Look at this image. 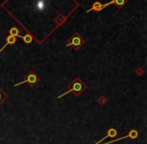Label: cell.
I'll use <instances>...</instances> for the list:
<instances>
[{"label": "cell", "instance_id": "cell-1", "mask_svg": "<svg viewBox=\"0 0 147 144\" xmlns=\"http://www.w3.org/2000/svg\"><path fill=\"white\" fill-rule=\"evenodd\" d=\"M85 90H86V85L83 83L82 80H81L80 78H76V79H74V81L69 84V88H67V91L65 92L63 94H61V95L57 96V99H61V98H63V96L67 95L69 93H74L77 97H79Z\"/></svg>", "mask_w": 147, "mask_h": 144}, {"label": "cell", "instance_id": "cell-2", "mask_svg": "<svg viewBox=\"0 0 147 144\" xmlns=\"http://www.w3.org/2000/svg\"><path fill=\"white\" fill-rule=\"evenodd\" d=\"M39 82V77L36 75V73L35 72H29L28 74L26 75V77L24 78V80L23 81H21V82H19L18 84H15L14 85V87H17V86H19V85H22V84H25V83H27L29 86H34L35 84H37Z\"/></svg>", "mask_w": 147, "mask_h": 144}, {"label": "cell", "instance_id": "cell-3", "mask_svg": "<svg viewBox=\"0 0 147 144\" xmlns=\"http://www.w3.org/2000/svg\"><path fill=\"white\" fill-rule=\"evenodd\" d=\"M85 43V41L80 37L79 33H74L73 37L69 39L67 47H74L76 49H79Z\"/></svg>", "mask_w": 147, "mask_h": 144}, {"label": "cell", "instance_id": "cell-4", "mask_svg": "<svg viewBox=\"0 0 147 144\" xmlns=\"http://www.w3.org/2000/svg\"><path fill=\"white\" fill-rule=\"evenodd\" d=\"M137 137H138V132H137L135 129H132L127 135L123 136V137H120V138H117V139H113V140H111V141L106 142V143H103V144H112V143H114V142L120 141V140L126 139V138H132V139H135V138H137Z\"/></svg>", "mask_w": 147, "mask_h": 144}, {"label": "cell", "instance_id": "cell-5", "mask_svg": "<svg viewBox=\"0 0 147 144\" xmlns=\"http://www.w3.org/2000/svg\"><path fill=\"white\" fill-rule=\"evenodd\" d=\"M117 135H118V131H117L115 128H110V129H108V131H107L106 136H105V137H103L101 140H99V141L97 142V143H95V144H100V143H102V142L104 141L105 139H107V138L116 137Z\"/></svg>", "mask_w": 147, "mask_h": 144}, {"label": "cell", "instance_id": "cell-6", "mask_svg": "<svg viewBox=\"0 0 147 144\" xmlns=\"http://www.w3.org/2000/svg\"><path fill=\"white\" fill-rule=\"evenodd\" d=\"M127 0H111L110 2L106 3V4H102V9L106 8L107 6H109V5H112V4H115L117 5L118 7H123L125 4H126Z\"/></svg>", "mask_w": 147, "mask_h": 144}, {"label": "cell", "instance_id": "cell-7", "mask_svg": "<svg viewBox=\"0 0 147 144\" xmlns=\"http://www.w3.org/2000/svg\"><path fill=\"white\" fill-rule=\"evenodd\" d=\"M16 43V37H12V35H8V37H6V39H5V45L2 47V49H0V53L3 51V49H5V47H7V45H14V43Z\"/></svg>", "mask_w": 147, "mask_h": 144}, {"label": "cell", "instance_id": "cell-8", "mask_svg": "<svg viewBox=\"0 0 147 144\" xmlns=\"http://www.w3.org/2000/svg\"><path fill=\"white\" fill-rule=\"evenodd\" d=\"M101 10H102V4H101L100 2H95L92 8L88 10V12H90V11H96V12H98V11H101Z\"/></svg>", "mask_w": 147, "mask_h": 144}, {"label": "cell", "instance_id": "cell-9", "mask_svg": "<svg viewBox=\"0 0 147 144\" xmlns=\"http://www.w3.org/2000/svg\"><path fill=\"white\" fill-rule=\"evenodd\" d=\"M9 35H12V37H19V39H20L19 30H18V28H16V27H11V28L9 29Z\"/></svg>", "mask_w": 147, "mask_h": 144}, {"label": "cell", "instance_id": "cell-10", "mask_svg": "<svg viewBox=\"0 0 147 144\" xmlns=\"http://www.w3.org/2000/svg\"><path fill=\"white\" fill-rule=\"evenodd\" d=\"M20 39H22L23 41H24L25 43H30L31 41H33V37H31V35L29 34V33H28V34L23 35V37H22V35H20Z\"/></svg>", "mask_w": 147, "mask_h": 144}, {"label": "cell", "instance_id": "cell-11", "mask_svg": "<svg viewBox=\"0 0 147 144\" xmlns=\"http://www.w3.org/2000/svg\"><path fill=\"white\" fill-rule=\"evenodd\" d=\"M8 98V96H7V94L5 93L3 90H1L0 89V104L1 103H3V102L5 101V100Z\"/></svg>", "mask_w": 147, "mask_h": 144}, {"label": "cell", "instance_id": "cell-12", "mask_svg": "<svg viewBox=\"0 0 147 144\" xmlns=\"http://www.w3.org/2000/svg\"><path fill=\"white\" fill-rule=\"evenodd\" d=\"M36 7L38 9H45V2H43L42 0H40V1H38L37 2V4H36Z\"/></svg>", "mask_w": 147, "mask_h": 144}]
</instances>
